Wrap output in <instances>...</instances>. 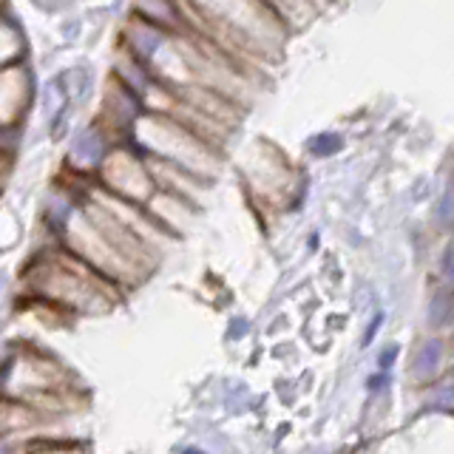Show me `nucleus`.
<instances>
[{
    "label": "nucleus",
    "instance_id": "obj_8",
    "mask_svg": "<svg viewBox=\"0 0 454 454\" xmlns=\"http://www.w3.org/2000/svg\"><path fill=\"white\" fill-rule=\"evenodd\" d=\"M106 153H108V134L103 131V125H94L74 139V145L68 151V165L80 170V174H91L106 160Z\"/></svg>",
    "mask_w": 454,
    "mask_h": 454
},
{
    "label": "nucleus",
    "instance_id": "obj_7",
    "mask_svg": "<svg viewBox=\"0 0 454 454\" xmlns=\"http://www.w3.org/2000/svg\"><path fill=\"white\" fill-rule=\"evenodd\" d=\"M122 40H125L122 49L128 54H134L137 60L151 66L153 57L160 54L165 49V43L170 40V32H168V28H162V26L151 23V20H142V18H137V14H134V18L128 20V26H125Z\"/></svg>",
    "mask_w": 454,
    "mask_h": 454
},
{
    "label": "nucleus",
    "instance_id": "obj_12",
    "mask_svg": "<svg viewBox=\"0 0 454 454\" xmlns=\"http://www.w3.org/2000/svg\"><path fill=\"white\" fill-rule=\"evenodd\" d=\"M4 287H6V276L0 273V293H4Z\"/></svg>",
    "mask_w": 454,
    "mask_h": 454
},
{
    "label": "nucleus",
    "instance_id": "obj_5",
    "mask_svg": "<svg viewBox=\"0 0 454 454\" xmlns=\"http://www.w3.org/2000/svg\"><path fill=\"white\" fill-rule=\"evenodd\" d=\"M145 114V106H142V97L137 91L128 89L125 82H120L117 77L111 80L108 91L103 97V131L111 134H120L128 137L131 128L137 125V120Z\"/></svg>",
    "mask_w": 454,
    "mask_h": 454
},
{
    "label": "nucleus",
    "instance_id": "obj_10",
    "mask_svg": "<svg viewBox=\"0 0 454 454\" xmlns=\"http://www.w3.org/2000/svg\"><path fill=\"white\" fill-rule=\"evenodd\" d=\"M40 420H43L40 411L28 401L0 395V437L26 432V429H32V426H37Z\"/></svg>",
    "mask_w": 454,
    "mask_h": 454
},
{
    "label": "nucleus",
    "instance_id": "obj_4",
    "mask_svg": "<svg viewBox=\"0 0 454 454\" xmlns=\"http://www.w3.org/2000/svg\"><path fill=\"white\" fill-rule=\"evenodd\" d=\"M97 174H99V184H103L106 191L117 193L122 199H131V202H139V205H145L151 193L156 191L145 153H142L134 142L108 148L106 160L97 168Z\"/></svg>",
    "mask_w": 454,
    "mask_h": 454
},
{
    "label": "nucleus",
    "instance_id": "obj_9",
    "mask_svg": "<svg viewBox=\"0 0 454 454\" xmlns=\"http://www.w3.org/2000/svg\"><path fill=\"white\" fill-rule=\"evenodd\" d=\"M134 14L142 20H151L156 26L168 28L170 35L182 32L184 23H188L179 0H134Z\"/></svg>",
    "mask_w": 454,
    "mask_h": 454
},
{
    "label": "nucleus",
    "instance_id": "obj_2",
    "mask_svg": "<svg viewBox=\"0 0 454 454\" xmlns=\"http://www.w3.org/2000/svg\"><path fill=\"white\" fill-rule=\"evenodd\" d=\"M57 233H60L66 250L80 255L85 264H91L99 276H106L108 281L117 284V287H125V284L131 287V284H139L148 276L145 270L137 267L131 259H125V255L97 231L94 222L82 213V207L71 210V216L63 222V227Z\"/></svg>",
    "mask_w": 454,
    "mask_h": 454
},
{
    "label": "nucleus",
    "instance_id": "obj_1",
    "mask_svg": "<svg viewBox=\"0 0 454 454\" xmlns=\"http://www.w3.org/2000/svg\"><path fill=\"white\" fill-rule=\"evenodd\" d=\"M28 287L32 293L57 309L66 312H106L117 301V284L99 276L91 264H85L71 250L46 253L28 270Z\"/></svg>",
    "mask_w": 454,
    "mask_h": 454
},
{
    "label": "nucleus",
    "instance_id": "obj_3",
    "mask_svg": "<svg viewBox=\"0 0 454 454\" xmlns=\"http://www.w3.org/2000/svg\"><path fill=\"white\" fill-rule=\"evenodd\" d=\"M60 389H71L66 383V369L46 352L26 349L20 355H14V358L0 369V395L28 401V397L60 392Z\"/></svg>",
    "mask_w": 454,
    "mask_h": 454
},
{
    "label": "nucleus",
    "instance_id": "obj_6",
    "mask_svg": "<svg viewBox=\"0 0 454 454\" xmlns=\"http://www.w3.org/2000/svg\"><path fill=\"white\" fill-rule=\"evenodd\" d=\"M32 103V74L20 66L0 68V128L18 122Z\"/></svg>",
    "mask_w": 454,
    "mask_h": 454
},
{
    "label": "nucleus",
    "instance_id": "obj_11",
    "mask_svg": "<svg viewBox=\"0 0 454 454\" xmlns=\"http://www.w3.org/2000/svg\"><path fill=\"white\" fill-rule=\"evenodd\" d=\"M23 57H26V40L20 35V28L9 18H0V68L20 63Z\"/></svg>",
    "mask_w": 454,
    "mask_h": 454
}]
</instances>
